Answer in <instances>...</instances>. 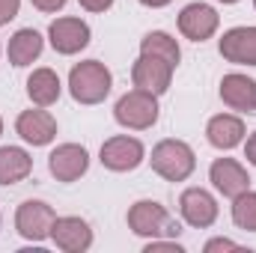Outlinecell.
Instances as JSON below:
<instances>
[{"mask_svg": "<svg viewBox=\"0 0 256 253\" xmlns=\"http://www.w3.org/2000/svg\"><path fill=\"white\" fill-rule=\"evenodd\" d=\"M128 226L134 236H143V238H161V236H170L176 238L182 232L179 220L170 218V212L155 202V200H140L128 208Z\"/></svg>", "mask_w": 256, "mask_h": 253, "instance_id": "obj_1", "label": "cell"}, {"mask_svg": "<svg viewBox=\"0 0 256 253\" xmlns=\"http://www.w3.org/2000/svg\"><path fill=\"white\" fill-rule=\"evenodd\" d=\"M68 90L80 104H98L110 92V72L98 60H84L68 72Z\"/></svg>", "mask_w": 256, "mask_h": 253, "instance_id": "obj_2", "label": "cell"}, {"mask_svg": "<svg viewBox=\"0 0 256 253\" xmlns=\"http://www.w3.org/2000/svg\"><path fill=\"white\" fill-rule=\"evenodd\" d=\"M152 170L158 176H164L167 182H185L196 167V158H194V149L182 140H161L155 149H152Z\"/></svg>", "mask_w": 256, "mask_h": 253, "instance_id": "obj_3", "label": "cell"}, {"mask_svg": "<svg viewBox=\"0 0 256 253\" xmlns=\"http://www.w3.org/2000/svg\"><path fill=\"white\" fill-rule=\"evenodd\" d=\"M114 116H116L120 126L134 128V131L152 128L158 122V102H155V96L146 92V90H131V92H126V96L116 102Z\"/></svg>", "mask_w": 256, "mask_h": 253, "instance_id": "obj_4", "label": "cell"}, {"mask_svg": "<svg viewBox=\"0 0 256 253\" xmlns=\"http://www.w3.org/2000/svg\"><path fill=\"white\" fill-rule=\"evenodd\" d=\"M54 208L42 200H27L18 206V214H15V226L18 232L27 238V242H45L51 238V230H54Z\"/></svg>", "mask_w": 256, "mask_h": 253, "instance_id": "obj_5", "label": "cell"}, {"mask_svg": "<svg viewBox=\"0 0 256 253\" xmlns=\"http://www.w3.org/2000/svg\"><path fill=\"white\" fill-rule=\"evenodd\" d=\"M173 68L167 60L161 57H152V54H140V60L131 68V80L137 90H146L152 96H161L170 90V80H173Z\"/></svg>", "mask_w": 256, "mask_h": 253, "instance_id": "obj_6", "label": "cell"}, {"mask_svg": "<svg viewBox=\"0 0 256 253\" xmlns=\"http://www.w3.org/2000/svg\"><path fill=\"white\" fill-rule=\"evenodd\" d=\"M90 167V155L78 143H63L48 155V170L57 182H78Z\"/></svg>", "mask_w": 256, "mask_h": 253, "instance_id": "obj_7", "label": "cell"}, {"mask_svg": "<svg viewBox=\"0 0 256 253\" xmlns=\"http://www.w3.org/2000/svg\"><path fill=\"white\" fill-rule=\"evenodd\" d=\"M140 161H143V143L134 137H110L102 146V164L114 173L137 170Z\"/></svg>", "mask_w": 256, "mask_h": 253, "instance_id": "obj_8", "label": "cell"}, {"mask_svg": "<svg viewBox=\"0 0 256 253\" xmlns=\"http://www.w3.org/2000/svg\"><path fill=\"white\" fill-rule=\"evenodd\" d=\"M48 36L57 54H78L90 45V27L80 18H57L48 27Z\"/></svg>", "mask_w": 256, "mask_h": 253, "instance_id": "obj_9", "label": "cell"}, {"mask_svg": "<svg viewBox=\"0 0 256 253\" xmlns=\"http://www.w3.org/2000/svg\"><path fill=\"white\" fill-rule=\"evenodd\" d=\"M179 208H182V218H185L191 226H196V230L212 226L214 218H218V202H214V196L202 188L185 190V194L179 196Z\"/></svg>", "mask_w": 256, "mask_h": 253, "instance_id": "obj_10", "label": "cell"}, {"mask_svg": "<svg viewBox=\"0 0 256 253\" xmlns=\"http://www.w3.org/2000/svg\"><path fill=\"white\" fill-rule=\"evenodd\" d=\"M220 57L238 66H256V27H232L220 39Z\"/></svg>", "mask_w": 256, "mask_h": 253, "instance_id": "obj_11", "label": "cell"}, {"mask_svg": "<svg viewBox=\"0 0 256 253\" xmlns=\"http://www.w3.org/2000/svg\"><path fill=\"white\" fill-rule=\"evenodd\" d=\"M208 176H212V185L220 190L224 196H232V200H236L238 194L250 190V176H248V170H244L238 161H232V158H218V161L212 164Z\"/></svg>", "mask_w": 256, "mask_h": 253, "instance_id": "obj_12", "label": "cell"}, {"mask_svg": "<svg viewBox=\"0 0 256 253\" xmlns=\"http://www.w3.org/2000/svg\"><path fill=\"white\" fill-rule=\"evenodd\" d=\"M51 238L57 242V248L66 253H80L92 244V230L86 220L80 218H57L54 220V230H51Z\"/></svg>", "mask_w": 256, "mask_h": 253, "instance_id": "obj_13", "label": "cell"}, {"mask_svg": "<svg viewBox=\"0 0 256 253\" xmlns=\"http://www.w3.org/2000/svg\"><path fill=\"white\" fill-rule=\"evenodd\" d=\"M220 98L232 110L256 114V80L248 74H226L220 80Z\"/></svg>", "mask_w": 256, "mask_h": 253, "instance_id": "obj_14", "label": "cell"}, {"mask_svg": "<svg viewBox=\"0 0 256 253\" xmlns=\"http://www.w3.org/2000/svg\"><path fill=\"white\" fill-rule=\"evenodd\" d=\"M179 30L194 42H206L218 30V12L206 3H191L179 15Z\"/></svg>", "mask_w": 256, "mask_h": 253, "instance_id": "obj_15", "label": "cell"}, {"mask_svg": "<svg viewBox=\"0 0 256 253\" xmlns=\"http://www.w3.org/2000/svg\"><path fill=\"white\" fill-rule=\"evenodd\" d=\"M18 134L27 140V143H33V146H45V143H51L54 137H57V120L48 114V110H24L21 116H18Z\"/></svg>", "mask_w": 256, "mask_h": 253, "instance_id": "obj_16", "label": "cell"}, {"mask_svg": "<svg viewBox=\"0 0 256 253\" xmlns=\"http://www.w3.org/2000/svg\"><path fill=\"white\" fill-rule=\"evenodd\" d=\"M206 134H208V143H212V146H218V149H232V146H238V143L244 140V122H242L238 116L220 114V116H214V120L208 122Z\"/></svg>", "mask_w": 256, "mask_h": 253, "instance_id": "obj_17", "label": "cell"}, {"mask_svg": "<svg viewBox=\"0 0 256 253\" xmlns=\"http://www.w3.org/2000/svg\"><path fill=\"white\" fill-rule=\"evenodd\" d=\"M33 170V158L18 149V146H3L0 149V185H15L27 179Z\"/></svg>", "mask_w": 256, "mask_h": 253, "instance_id": "obj_18", "label": "cell"}, {"mask_svg": "<svg viewBox=\"0 0 256 253\" xmlns=\"http://www.w3.org/2000/svg\"><path fill=\"white\" fill-rule=\"evenodd\" d=\"M27 96L33 98V104L39 108H48L60 98V78L57 72L51 68H36L30 78H27Z\"/></svg>", "mask_w": 256, "mask_h": 253, "instance_id": "obj_19", "label": "cell"}, {"mask_svg": "<svg viewBox=\"0 0 256 253\" xmlns=\"http://www.w3.org/2000/svg\"><path fill=\"white\" fill-rule=\"evenodd\" d=\"M39 54H42V36L33 27H24L9 39V63L12 66H30Z\"/></svg>", "mask_w": 256, "mask_h": 253, "instance_id": "obj_20", "label": "cell"}, {"mask_svg": "<svg viewBox=\"0 0 256 253\" xmlns=\"http://www.w3.org/2000/svg\"><path fill=\"white\" fill-rule=\"evenodd\" d=\"M140 54L161 57V60H167L170 66H179V60H182V51H179L176 39H173L170 33H161V30L143 36V42H140Z\"/></svg>", "mask_w": 256, "mask_h": 253, "instance_id": "obj_21", "label": "cell"}, {"mask_svg": "<svg viewBox=\"0 0 256 253\" xmlns=\"http://www.w3.org/2000/svg\"><path fill=\"white\" fill-rule=\"evenodd\" d=\"M232 220L236 226L248 230V232H256V194L254 190H244L236 196L232 202Z\"/></svg>", "mask_w": 256, "mask_h": 253, "instance_id": "obj_22", "label": "cell"}, {"mask_svg": "<svg viewBox=\"0 0 256 253\" xmlns=\"http://www.w3.org/2000/svg\"><path fill=\"white\" fill-rule=\"evenodd\" d=\"M18 6H21V0H0V27L18 15Z\"/></svg>", "mask_w": 256, "mask_h": 253, "instance_id": "obj_23", "label": "cell"}, {"mask_svg": "<svg viewBox=\"0 0 256 253\" xmlns=\"http://www.w3.org/2000/svg\"><path fill=\"white\" fill-rule=\"evenodd\" d=\"M155 250H167V253H182V248H179L176 242H158V238H152V242L146 244V253H155Z\"/></svg>", "mask_w": 256, "mask_h": 253, "instance_id": "obj_24", "label": "cell"}, {"mask_svg": "<svg viewBox=\"0 0 256 253\" xmlns=\"http://www.w3.org/2000/svg\"><path fill=\"white\" fill-rule=\"evenodd\" d=\"M214 250H236V242H230V238H212L206 244V253H214Z\"/></svg>", "mask_w": 256, "mask_h": 253, "instance_id": "obj_25", "label": "cell"}, {"mask_svg": "<svg viewBox=\"0 0 256 253\" xmlns=\"http://www.w3.org/2000/svg\"><path fill=\"white\" fill-rule=\"evenodd\" d=\"M36 9H42V12H57V9H63L66 0H30Z\"/></svg>", "mask_w": 256, "mask_h": 253, "instance_id": "obj_26", "label": "cell"}, {"mask_svg": "<svg viewBox=\"0 0 256 253\" xmlns=\"http://www.w3.org/2000/svg\"><path fill=\"white\" fill-rule=\"evenodd\" d=\"M80 6L90 9V12H104V9L114 6V0H80Z\"/></svg>", "mask_w": 256, "mask_h": 253, "instance_id": "obj_27", "label": "cell"}, {"mask_svg": "<svg viewBox=\"0 0 256 253\" xmlns=\"http://www.w3.org/2000/svg\"><path fill=\"white\" fill-rule=\"evenodd\" d=\"M244 158H248V161H250V164L256 167V131L250 134V137H248V146H244Z\"/></svg>", "mask_w": 256, "mask_h": 253, "instance_id": "obj_28", "label": "cell"}, {"mask_svg": "<svg viewBox=\"0 0 256 253\" xmlns=\"http://www.w3.org/2000/svg\"><path fill=\"white\" fill-rule=\"evenodd\" d=\"M140 3H143V6H155V9H158V6H167L170 0H140Z\"/></svg>", "mask_w": 256, "mask_h": 253, "instance_id": "obj_29", "label": "cell"}, {"mask_svg": "<svg viewBox=\"0 0 256 253\" xmlns=\"http://www.w3.org/2000/svg\"><path fill=\"white\" fill-rule=\"evenodd\" d=\"M220 3H236V0H220Z\"/></svg>", "mask_w": 256, "mask_h": 253, "instance_id": "obj_30", "label": "cell"}, {"mask_svg": "<svg viewBox=\"0 0 256 253\" xmlns=\"http://www.w3.org/2000/svg\"><path fill=\"white\" fill-rule=\"evenodd\" d=\"M0 134H3V120H0Z\"/></svg>", "mask_w": 256, "mask_h": 253, "instance_id": "obj_31", "label": "cell"}, {"mask_svg": "<svg viewBox=\"0 0 256 253\" xmlns=\"http://www.w3.org/2000/svg\"><path fill=\"white\" fill-rule=\"evenodd\" d=\"M254 6H256V0H254Z\"/></svg>", "mask_w": 256, "mask_h": 253, "instance_id": "obj_32", "label": "cell"}]
</instances>
